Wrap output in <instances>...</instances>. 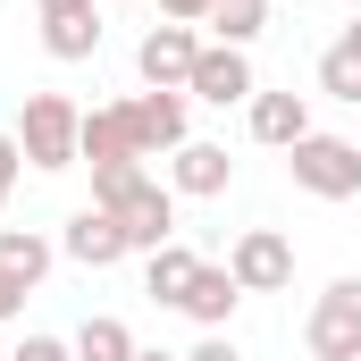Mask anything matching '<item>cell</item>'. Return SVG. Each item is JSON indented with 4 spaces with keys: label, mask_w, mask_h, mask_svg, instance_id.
<instances>
[{
    "label": "cell",
    "mask_w": 361,
    "mask_h": 361,
    "mask_svg": "<svg viewBox=\"0 0 361 361\" xmlns=\"http://www.w3.org/2000/svg\"><path fill=\"white\" fill-rule=\"evenodd\" d=\"M17 152H25V169H42V177L76 169V160H85V109H76L68 92H25V109H17Z\"/></svg>",
    "instance_id": "1"
},
{
    "label": "cell",
    "mask_w": 361,
    "mask_h": 361,
    "mask_svg": "<svg viewBox=\"0 0 361 361\" xmlns=\"http://www.w3.org/2000/svg\"><path fill=\"white\" fill-rule=\"evenodd\" d=\"M286 177L302 185L311 202H353V193H361V143H353V135H319V126H311V135L286 152Z\"/></svg>",
    "instance_id": "2"
},
{
    "label": "cell",
    "mask_w": 361,
    "mask_h": 361,
    "mask_svg": "<svg viewBox=\"0 0 361 361\" xmlns=\"http://www.w3.org/2000/svg\"><path fill=\"white\" fill-rule=\"evenodd\" d=\"M302 345H311V361H361V277H336V286L311 302Z\"/></svg>",
    "instance_id": "3"
},
{
    "label": "cell",
    "mask_w": 361,
    "mask_h": 361,
    "mask_svg": "<svg viewBox=\"0 0 361 361\" xmlns=\"http://www.w3.org/2000/svg\"><path fill=\"white\" fill-rule=\"evenodd\" d=\"M118 118H126V135H135V152L143 160H160V152H177V143H193V118H185V92H126L118 101Z\"/></svg>",
    "instance_id": "4"
},
{
    "label": "cell",
    "mask_w": 361,
    "mask_h": 361,
    "mask_svg": "<svg viewBox=\"0 0 361 361\" xmlns=\"http://www.w3.org/2000/svg\"><path fill=\"white\" fill-rule=\"evenodd\" d=\"M227 277H235L244 294H286V286H294V244H286L277 227H244V235L227 244Z\"/></svg>",
    "instance_id": "5"
},
{
    "label": "cell",
    "mask_w": 361,
    "mask_h": 361,
    "mask_svg": "<svg viewBox=\"0 0 361 361\" xmlns=\"http://www.w3.org/2000/svg\"><path fill=\"white\" fill-rule=\"evenodd\" d=\"M193 59H202V34H193V25H152V34L135 42V76L152 92H185L193 85Z\"/></svg>",
    "instance_id": "6"
},
{
    "label": "cell",
    "mask_w": 361,
    "mask_h": 361,
    "mask_svg": "<svg viewBox=\"0 0 361 361\" xmlns=\"http://www.w3.org/2000/svg\"><path fill=\"white\" fill-rule=\"evenodd\" d=\"M118 227H126V252H160V244H177V193L152 177V185H135L118 210H109Z\"/></svg>",
    "instance_id": "7"
},
{
    "label": "cell",
    "mask_w": 361,
    "mask_h": 361,
    "mask_svg": "<svg viewBox=\"0 0 361 361\" xmlns=\"http://www.w3.org/2000/svg\"><path fill=\"white\" fill-rule=\"evenodd\" d=\"M235 185V160H227V143H177L169 152V193H185V202H219Z\"/></svg>",
    "instance_id": "8"
},
{
    "label": "cell",
    "mask_w": 361,
    "mask_h": 361,
    "mask_svg": "<svg viewBox=\"0 0 361 361\" xmlns=\"http://www.w3.org/2000/svg\"><path fill=\"white\" fill-rule=\"evenodd\" d=\"M193 101H210V109H235V101H252V59L244 51H227V42H202V59H193Z\"/></svg>",
    "instance_id": "9"
},
{
    "label": "cell",
    "mask_w": 361,
    "mask_h": 361,
    "mask_svg": "<svg viewBox=\"0 0 361 361\" xmlns=\"http://www.w3.org/2000/svg\"><path fill=\"white\" fill-rule=\"evenodd\" d=\"M59 252H68V261H85V269H118V261H126V227H118L101 202H85V210L59 227Z\"/></svg>",
    "instance_id": "10"
},
{
    "label": "cell",
    "mask_w": 361,
    "mask_h": 361,
    "mask_svg": "<svg viewBox=\"0 0 361 361\" xmlns=\"http://www.w3.org/2000/svg\"><path fill=\"white\" fill-rule=\"evenodd\" d=\"M244 126H252V143L294 152V143L311 135V101H302V92H252V101H244Z\"/></svg>",
    "instance_id": "11"
},
{
    "label": "cell",
    "mask_w": 361,
    "mask_h": 361,
    "mask_svg": "<svg viewBox=\"0 0 361 361\" xmlns=\"http://www.w3.org/2000/svg\"><path fill=\"white\" fill-rule=\"evenodd\" d=\"M235 302H244V286H235V277L219 269V261H202V269H193V286H185V319H193V328H202V336H219V328H227V319H235Z\"/></svg>",
    "instance_id": "12"
},
{
    "label": "cell",
    "mask_w": 361,
    "mask_h": 361,
    "mask_svg": "<svg viewBox=\"0 0 361 361\" xmlns=\"http://www.w3.org/2000/svg\"><path fill=\"white\" fill-rule=\"evenodd\" d=\"M42 51H51V59H92V51H101V8H92V0L51 8V17H42Z\"/></svg>",
    "instance_id": "13"
},
{
    "label": "cell",
    "mask_w": 361,
    "mask_h": 361,
    "mask_svg": "<svg viewBox=\"0 0 361 361\" xmlns=\"http://www.w3.org/2000/svg\"><path fill=\"white\" fill-rule=\"evenodd\" d=\"M193 269H202V252H185V244H160V252H143V294L177 311V302H185V286H193Z\"/></svg>",
    "instance_id": "14"
},
{
    "label": "cell",
    "mask_w": 361,
    "mask_h": 361,
    "mask_svg": "<svg viewBox=\"0 0 361 361\" xmlns=\"http://www.w3.org/2000/svg\"><path fill=\"white\" fill-rule=\"evenodd\" d=\"M68 345H76V361H135V353H143V345H135V328H126V319H109V311H92Z\"/></svg>",
    "instance_id": "15"
},
{
    "label": "cell",
    "mask_w": 361,
    "mask_h": 361,
    "mask_svg": "<svg viewBox=\"0 0 361 361\" xmlns=\"http://www.w3.org/2000/svg\"><path fill=\"white\" fill-rule=\"evenodd\" d=\"M85 160H92V169H109V160H143L135 135H126V118H118V101H109V109H85Z\"/></svg>",
    "instance_id": "16"
},
{
    "label": "cell",
    "mask_w": 361,
    "mask_h": 361,
    "mask_svg": "<svg viewBox=\"0 0 361 361\" xmlns=\"http://www.w3.org/2000/svg\"><path fill=\"white\" fill-rule=\"evenodd\" d=\"M261 25H269V0H219V8H210V34H219L227 51H252Z\"/></svg>",
    "instance_id": "17"
},
{
    "label": "cell",
    "mask_w": 361,
    "mask_h": 361,
    "mask_svg": "<svg viewBox=\"0 0 361 361\" xmlns=\"http://www.w3.org/2000/svg\"><path fill=\"white\" fill-rule=\"evenodd\" d=\"M0 269H17L25 286H42V269H51V235H34V227H0Z\"/></svg>",
    "instance_id": "18"
},
{
    "label": "cell",
    "mask_w": 361,
    "mask_h": 361,
    "mask_svg": "<svg viewBox=\"0 0 361 361\" xmlns=\"http://www.w3.org/2000/svg\"><path fill=\"white\" fill-rule=\"evenodd\" d=\"M319 92H328V101H361V59H353V42H345V34L319 51Z\"/></svg>",
    "instance_id": "19"
},
{
    "label": "cell",
    "mask_w": 361,
    "mask_h": 361,
    "mask_svg": "<svg viewBox=\"0 0 361 361\" xmlns=\"http://www.w3.org/2000/svg\"><path fill=\"white\" fill-rule=\"evenodd\" d=\"M135 185H152V169H143V160H109V169H92V202H101V210H118Z\"/></svg>",
    "instance_id": "20"
},
{
    "label": "cell",
    "mask_w": 361,
    "mask_h": 361,
    "mask_svg": "<svg viewBox=\"0 0 361 361\" xmlns=\"http://www.w3.org/2000/svg\"><path fill=\"white\" fill-rule=\"evenodd\" d=\"M17 169H25V152H17V126H0V210H8V193H17Z\"/></svg>",
    "instance_id": "21"
},
{
    "label": "cell",
    "mask_w": 361,
    "mask_h": 361,
    "mask_svg": "<svg viewBox=\"0 0 361 361\" xmlns=\"http://www.w3.org/2000/svg\"><path fill=\"white\" fill-rule=\"evenodd\" d=\"M8 361H76V345H68V336H25Z\"/></svg>",
    "instance_id": "22"
},
{
    "label": "cell",
    "mask_w": 361,
    "mask_h": 361,
    "mask_svg": "<svg viewBox=\"0 0 361 361\" xmlns=\"http://www.w3.org/2000/svg\"><path fill=\"white\" fill-rule=\"evenodd\" d=\"M210 8H219V0H160L169 25H210Z\"/></svg>",
    "instance_id": "23"
},
{
    "label": "cell",
    "mask_w": 361,
    "mask_h": 361,
    "mask_svg": "<svg viewBox=\"0 0 361 361\" xmlns=\"http://www.w3.org/2000/svg\"><path fill=\"white\" fill-rule=\"evenodd\" d=\"M25 294H34L25 277H17V269H0V319H17V311H25Z\"/></svg>",
    "instance_id": "24"
},
{
    "label": "cell",
    "mask_w": 361,
    "mask_h": 361,
    "mask_svg": "<svg viewBox=\"0 0 361 361\" xmlns=\"http://www.w3.org/2000/svg\"><path fill=\"white\" fill-rule=\"evenodd\" d=\"M185 361H244V353H235V336L219 328V336H202V345H193V353H185Z\"/></svg>",
    "instance_id": "25"
},
{
    "label": "cell",
    "mask_w": 361,
    "mask_h": 361,
    "mask_svg": "<svg viewBox=\"0 0 361 361\" xmlns=\"http://www.w3.org/2000/svg\"><path fill=\"white\" fill-rule=\"evenodd\" d=\"M345 42H353V59H361V17H353V25H345Z\"/></svg>",
    "instance_id": "26"
},
{
    "label": "cell",
    "mask_w": 361,
    "mask_h": 361,
    "mask_svg": "<svg viewBox=\"0 0 361 361\" xmlns=\"http://www.w3.org/2000/svg\"><path fill=\"white\" fill-rule=\"evenodd\" d=\"M135 361H185V353H152V345H143V353H135Z\"/></svg>",
    "instance_id": "27"
},
{
    "label": "cell",
    "mask_w": 361,
    "mask_h": 361,
    "mask_svg": "<svg viewBox=\"0 0 361 361\" xmlns=\"http://www.w3.org/2000/svg\"><path fill=\"white\" fill-rule=\"evenodd\" d=\"M34 8H42V17H51V8H68V0H34Z\"/></svg>",
    "instance_id": "28"
},
{
    "label": "cell",
    "mask_w": 361,
    "mask_h": 361,
    "mask_svg": "<svg viewBox=\"0 0 361 361\" xmlns=\"http://www.w3.org/2000/svg\"><path fill=\"white\" fill-rule=\"evenodd\" d=\"M0 361H8V353H0Z\"/></svg>",
    "instance_id": "29"
}]
</instances>
